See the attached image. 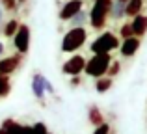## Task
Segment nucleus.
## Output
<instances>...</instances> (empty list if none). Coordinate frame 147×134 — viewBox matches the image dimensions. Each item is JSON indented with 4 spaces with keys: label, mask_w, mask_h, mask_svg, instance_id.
I'll return each instance as SVG.
<instances>
[{
    "label": "nucleus",
    "mask_w": 147,
    "mask_h": 134,
    "mask_svg": "<svg viewBox=\"0 0 147 134\" xmlns=\"http://www.w3.org/2000/svg\"><path fill=\"white\" fill-rule=\"evenodd\" d=\"M88 41V30L84 26H75V28L67 30L65 36L61 37V52H67V54H73L78 48H82Z\"/></svg>",
    "instance_id": "1"
},
{
    "label": "nucleus",
    "mask_w": 147,
    "mask_h": 134,
    "mask_svg": "<svg viewBox=\"0 0 147 134\" xmlns=\"http://www.w3.org/2000/svg\"><path fill=\"white\" fill-rule=\"evenodd\" d=\"M112 0H95L90 9V24L95 30H102L106 26V21L110 17Z\"/></svg>",
    "instance_id": "2"
},
{
    "label": "nucleus",
    "mask_w": 147,
    "mask_h": 134,
    "mask_svg": "<svg viewBox=\"0 0 147 134\" xmlns=\"http://www.w3.org/2000/svg\"><path fill=\"white\" fill-rule=\"evenodd\" d=\"M112 62H114L112 54H93L91 60L86 62L84 73L88 76H91V78H100V76H104L108 73V67L112 65Z\"/></svg>",
    "instance_id": "3"
},
{
    "label": "nucleus",
    "mask_w": 147,
    "mask_h": 134,
    "mask_svg": "<svg viewBox=\"0 0 147 134\" xmlns=\"http://www.w3.org/2000/svg\"><path fill=\"white\" fill-rule=\"evenodd\" d=\"M119 39L117 36H115L114 32H102L99 37H95L93 41H91L90 45V51L91 54H110L112 51H115V48H119Z\"/></svg>",
    "instance_id": "4"
},
{
    "label": "nucleus",
    "mask_w": 147,
    "mask_h": 134,
    "mask_svg": "<svg viewBox=\"0 0 147 134\" xmlns=\"http://www.w3.org/2000/svg\"><path fill=\"white\" fill-rule=\"evenodd\" d=\"M13 47L19 54H26L30 51V26L28 24L21 22L17 34L13 36Z\"/></svg>",
    "instance_id": "5"
},
{
    "label": "nucleus",
    "mask_w": 147,
    "mask_h": 134,
    "mask_svg": "<svg viewBox=\"0 0 147 134\" xmlns=\"http://www.w3.org/2000/svg\"><path fill=\"white\" fill-rule=\"evenodd\" d=\"M86 62H88V60L84 58V56L73 54L71 58L61 65V71H63L65 75H69V76H76V75H80V73L86 69Z\"/></svg>",
    "instance_id": "6"
},
{
    "label": "nucleus",
    "mask_w": 147,
    "mask_h": 134,
    "mask_svg": "<svg viewBox=\"0 0 147 134\" xmlns=\"http://www.w3.org/2000/svg\"><path fill=\"white\" fill-rule=\"evenodd\" d=\"M82 7H84V0H67V2L61 6L60 13H58V19H60L61 22H69Z\"/></svg>",
    "instance_id": "7"
},
{
    "label": "nucleus",
    "mask_w": 147,
    "mask_h": 134,
    "mask_svg": "<svg viewBox=\"0 0 147 134\" xmlns=\"http://www.w3.org/2000/svg\"><path fill=\"white\" fill-rule=\"evenodd\" d=\"M140 39L142 37H136V36H130V37H127V39H123L121 45H119V54H121L123 58H132V56L140 51V45H142Z\"/></svg>",
    "instance_id": "8"
},
{
    "label": "nucleus",
    "mask_w": 147,
    "mask_h": 134,
    "mask_svg": "<svg viewBox=\"0 0 147 134\" xmlns=\"http://www.w3.org/2000/svg\"><path fill=\"white\" fill-rule=\"evenodd\" d=\"M21 56L17 52V56H6L0 60V75H11L17 71V67L21 65Z\"/></svg>",
    "instance_id": "9"
},
{
    "label": "nucleus",
    "mask_w": 147,
    "mask_h": 134,
    "mask_svg": "<svg viewBox=\"0 0 147 134\" xmlns=\"http://www.w3.org/2000/svg\"><path fill=\"white\" fill-rule=\"evenodd\" d=\"M130 26H132V34L136 37H144L147 34V15L140 13V15H136V17H132Z\"/></svg>",
    "instance_id": "10"
},
{
    "label": "nucleus",
    "mask_w": 147,
    "mask_h": 134,
    "mask_svg": "<svg viewBox=\"0 0 147 134\" xmlns=\"http://www.w3.org/2000/svg\"><path fill=\"white\" fill-rule=\"evenodd\" d=\"M45 82H47V78H45L41 73H36L32 78V93L36 95V99H43L45 93H47V90H45Z\"/></svg>",
    "instance_id": "11"
},
{
    "label": "nucleus",
    "mask_w": 147,
    "mask_h": 134,
    "mask_svg": "<svg viewBox=\"0 0 147 134\" xmlns=\"http://www.w3.org/2000/svg\"><path fill=\"white\" fill-rule=\"evenodd\" d=\"M144 9V0H129L127 2V7H125V17H136V15L142 13Z\"/></svg>",
    "instance_id": "12"
},
{
    "label": "nucleus",
    "mask_w": 147,
    "mask_h": 134,
    "mask_svg": "<svg viewBox=\"0 0 147 134\" xmlns=\"http://www.w3.org/2000/svg\"><path fill=\"white\" fill-rule=\"evenodd\" d=\"M125 7H127V2H121V0H112L110 17L114 19V21L123 19V17H125Z\"/></svg>",
    "instance_id": "13"
},
{
    "label": "nucleus",
    "mask_w": 147,
    "mask_h": 134,
    "mask_svg": "<svg viewBox=\"0 0 147 134\" xmlns=\"http://www.w3.org/2000/svg\"><path fill=\"white\" fill-rule=\"evenodd\" d=\"M88 117H90V123H91V125H95V127H99L100 123H104V116H102V112H100L99 106H95V104H91V106H90V110H88Z\"/></svg>",
    "instance_id": "14"
},
{
    "label": "nucleus",
    "mask_w": 147,
    "mask_h": 134,
    "mask_svg": "<svg viewBox=\"0 0 147 134\" xmlns=\"http://www.w3.org/2000/svg\"><path fill=\"white\" fill-rule=\"evenodd\" d=\"M22 127H24V125H19L17 121H13V119H6L2 123L4 134H22Z\"/></svg>",
    "instance_id": "15"
},
{
    "label": "nucleus",
    "mask_w": 147,
    "mask_h": 134,
    "mask_svg": "<svg viewBox=\"0 0 147 134\" xmlns=\"http://www.w3.org/2000/svg\"><path fill=\"white\" fill-rule=\"evenodd\" d=\"M112 84H114V78L108 75L100 76V78H97V82H95V90L99 91V93H106L108 90L112 88Z\"/></svg>",
    "instance_id": "16"
},
{
    "label": "nucleus",
    "mask_w": 147,
    "mask_h": 134,
    "mask_svg": "<svg viewBox=\"0 0 147 134\" xmlns=\"http://www.w3.org/2000/svg\"><path fill=\"white\" fill-rule=\"evenodd\" d=\"M19 26H21V22H19L17 19H9V21H7L6 24L2 26V32H4V36H6V37H13L15 34H17Z\"/></svg>",
    "instance_id": "17"
},
{
    "label": "nucleus",
    "mask_w": 147,
    "mask_h": 134,
    "mask_svg": "<svg viewBox=\"0 0 147 134\" xmlns=\"http://www.w3.org/2000/svg\"><path fill=\"white\" fill-rule=\"evenodd\" d=\"M69 22H71V28H75V26H84L86 22H90V13H86L84 9H80Z\"/></svg>",
    "instance_id": "18"
},
{
    "label": "nucleus",
    "mask_w": 147,
    "mask_h": 134,
    "mask_svg": "<svg viewBox=\"0 0 147 134\" xmlns=\"http://www.w3.org/2000/svg\"><path fill=\"white\" fill-rule=\"evenodd\" d=\"M11 91L9 75H0V97H7Z\"/></svg>",
    "instance_id": "19"
},
{
    "label": "nucleus",
    "mask_w": 147,
    "mask_h": 134,
    "mask_svg": "<svg viewBox=\"0 0 147 134\" xmlns=\"http://www.w3.org/2000/svg\"><path fill=\"white\" fill-rule=\"evenodd\" d=\"M119 36H121L123 39H127V37L134 36V34H132V26H130V22H125V24H121V28H119Z\"/></svg>",
    "instance_id": "20"
},
{
    "label": "nucleus",
    "mask_w": 147,
    "mask_h": 134,
    "mask_svg": "<svg viewBox=\"0 0 147 134\" xmlns=\"http://www.w3.org/2000/svg\"><path fill=\"white\" fill-rule=\"evenodd\" d=\"M0 2H2V7L6 11H17V7H19L17 0H0Z\"/></svg>",
    "instance_id": "21"
},
{
    "label": "nucleus",
    "mask_w": 147,
    "mask_h": 134,
    "mask_svg": "<svg viewBox=\"0 0 147 134\" xmlns=\"http://www.w3.org/2000/svg\"><path fill=\"white\" fill-rule=\"evenodd\" d=\"M119 67H121V63H119V60H114V62H112V65L108 67V73H106V75L114 78V76H115V75L119 73Z\"/></svg>",
    "instance_id": "22"
},
{
    "label": "nucleus",
    "mask_w": 147,
    "mask_h": 134,
    "mask_svg": "<svg viewBox=\"0 0 147 134\" xmlns=\"http://www.w3.org/2000/svg\"><path fill=\"white\" fill-rule=\"evenodd\" d=\"M93 134H110V125L104 121V123H100L97 129L93 131Z\"/></svg>",
    "instance_id": "23"
},
{
    "label": "nucleus",
    "mask_w": 147,
    "mask_h": 134,
    "mask_svg": "<svg viewBox=\"0 0 147 134\" xmlns=\"http://www.w3.org/2000/svg\"><path fill=\"white\" fill-rule=\"evenodd\" d=\"M32 129H34V134H49L45 123H36V125H32Z\"/></svg>",
    "instance_id": "24"
},
{
    "label": "nucleus",
    "mask_w": 147,
    "mask_h": 134,
    "mask_svg": "<svg viewBox=\"0 0 147 134\" xmlns=\"http://www.w3.org/2000/svg\"><path fill=\"white\" fill-rule=\"evenodd\" d=\"M45 90H47V93L54 95V86H52V82H50V80H47V82H45Z\"/></svg>",
    "instance_id": "25"
},
{
    "label": "nucleus",
    "mask_w": 147,
    "mask_h": 134,
    "mask_svg": "<svg viewBox=\"0 0 147 134\" xmlns=\"http://www.w3.org/2000/svg\"><path fill=\"white\" fill-rule=\"evenodd\" d=\"M22 134H34L32 125H24V127H22Z\"/></svg>",
    "instance_id": "26"
},
{
    "label": "nucleus",
    "mask_w": 147,
    "mask_h": 134,
    "mask_svg": "<svg viewBox=\"0 0 147 134\" xmlns=\"http://www.w3.org/2000/svg\"><path fill=\"white\" fill-rule=\"evenodd\" d=\"M78 84H80L78 75H76V76H71V86H78Z\"/></svg>",
    "instance_id": "27"
},
{
    "label": "nucleus",
    "mask_w": 147,
    "mask_h": 134,
    "mask_svg": "<svg viewBox=\"0 0 147 134\" xmlns=\"http://www.w3.org/2000/svg\"><path fill=\"white\" fill-rule=\"evenodd\" d=\"M2 19H4V7L0 6V26H2Z\"/></svg>",
    "instance_id": "28"
},
{
    "label": "nucleus",
    "mask_w": 147,
    "mask_h": 134,
    "mask_svg": "<svg viewBox=\"0 0 147 134\" xmlns=\"http://www.w3.org/2000/svg\"><path fill=\"white\" fill-rule=\"evenodd\" d=\"M4 48H6V47H4V43L0 41V58H2V54H4Z\"/></svg>",
    "instance_id": "29"
},
{
    "label": "nucleus",
    "mask_w": 147,
    "mask_h": 134,
    "mask_svg": "<svg viewBox=\"0 0 147 134\" xmlns=\"http://www.w3.org/2000/svg\"><path fill=\"white\" fill-rule=\"evenodd\" d=\"M17 2H19V4H22V2H26V0H17Z\"/></svg>",
    "instance_id": "30"
},
{
    "label": "nucleus",
    "mask_w": 147,
    "mask_h": 134,
    "mask_svg": "<svg viewBox=\"0 0 147 134\" xmlns=\"http://www.w3.org/2000/svg\"><path fill=\"white\" fill-rule=\"evenodd\" d=\"M0 134H4V129L2 127H0Z\"/></svg>",
    "instance_id": "31"
},
{
    "label": "nucleus",
    "mask_w": 147,
    "mask_h": 134,
    "mask_svg": "<svg viewBox=\"0 0 147 134\" xmlns=\"http://www.w3.org/2000/svg\"><path fill=\"white\" fill-rule=\"evenodd\" d=\"M121 2H129V0H121Z\"/></svg>",
    "instance_id": "32"
},
{
    "label": "nucleus",
    "mask_w": 147,
    "mask_h": 134,
    "mask_svg": "<svg viewBox=\"0 0 147 134\" xmlns=\"http://www.w3.org/2000/svg\"><path fill=\"white\" fill-rule=\"evenodd\" d=\"M93 2H95V0H93Z\"/></svg>",
    "instance_id": "33"
}]
</instances>
